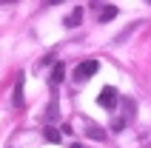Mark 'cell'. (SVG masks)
I'll return each mask as SVG.
<instances>
[{
	"label": "cell",
	"instance_id": "cell-1",
	"mask_svg": "<svg viewBox=\"0 0 151 148\" xmlns=\"http://www.w3.org/2000/svg\"><path fill=\"white\" fill-rule=\"evenodd\" d=\"M97 71H100V63H97V60H83V63L74 68V80L77 83H86V80H91Z\"/></svg>",
	"mask_w": 151,
	"mask_h": 148
},
{
	"label": "cell",
	"instance_id": "cell-8",
	"mask_svg": "<svg viewBox=\"0 0 151 148\" xmlns=\"http://www.w3.org/2000/svg\"><path fill=\"white\" fill-rule=\"evenodd\" d=\"M43 137H46L49 142H60V131H57V128H51V125H46V131H43Z\"/></svg>",
	"mask_w": 151,
	"mask_h": 148
},
{
	"label": "cell",
	"instance_id": "cell-4",
	"mask_svg": "<svg viewBox=\"0 0 151 148\" xmlns=\"http://www.w3.org/2000/svg\"><path fill=\"white\" fill-rule=\"evenodd\" d=\"M80 20H83V9L77 6L74 11H71V14L66 17V26H68V29H71V26H80Z\"/></svg>",
	"mask_w": 151,
	"mask_h": 148
},
{
	"label": "cell",
	"instance_id": "cell-3",
	"mask_svg": "<svg viewBox=\"0 0 151 148\" xmlns=\"http://www.w3.org/2000/svg\"><path fill=\"white\" fill-rule=\"evenodd\" d=\"M12 103H14V108L23 106V77H17L14 83V94H12Z\"/></svg>",
	"mask_w": 151,
	"mask_h": 148
},
{
	"label": "cell",
	"instance_id": "cell-2",
	"mask_svg": "<svg viewBox=\"0 0 151 148\" xmlns=\"http://www.w3.org/2000/svg\"><path fill=\"white\" fill-rule=\"evenodd\" d=\"M97 103H100L103 108H111L114 103H117V88H114V85H106V88L100 91V97H97Z\"/></svg>",
	"mask_w": 151,
	"mask_h": 148
},
{
	"label": "cell",
	"instance_id": "cell-7",
	"mask_svg": "<svg viewBox=\"0 0 151 148\" xmlns=\"http://www.w3.org/2000/svg\"><path fill=\"white\" fill-rule=\"evenodd\" d=\"M117 14H120V11H117V6H106V9L100 11V20H103V23H109V20H114Z\"/></svg>",
	"mask_w": 151,
	"mask_h": 148
},
{
	"label": "cell",
	"instance_id": "cell-5",
	"mask_svg": "<svg viewBox=\"0 0 151 148\" xmlns=\"http://www.w3.org/2000/svg\"><path fill=\"white\" fill-rule=\"evenodd\" d=\"M63 77H66V66H63V63H57V66H54V71H51V83H54V85H60V83H63Z\"/></svg>",
	"mask_w": 151,
	"mask_h": 148
},
{
	"label": "cell",
	"instance_id": "cell-6",
	"mask_svg": "<svg viewBox=\"0 0 151 148\" xmlns=\"http://www.w3.org/2000/svg\"><path fill=\"white\" fill-rule=\"evenodd\" d=\"M86 137H88V140H106V131H103L100 125H88Z\"/></svg>",
	"mask_w": 151,
	"mask_h": 148
}]
</instances>
